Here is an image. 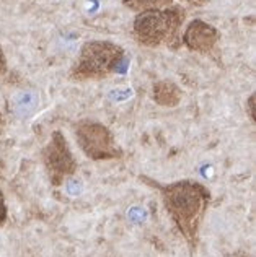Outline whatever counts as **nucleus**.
I'll return each mask as SVG.
<instances>
[{"instance_id":"9d476101","label":"nucleus","mask_w":256,"mask_h":257,"mask_svg":"<svg viewBox=\"0 0 256 257\" xmlns=\"http://www.w3.org/2000/svg\"><path fill=\"white\" fill-rule=\"evenodd\" d=\"M246 114L251 122L254 124V120H256V94L254 93H251L250 98L246 101Z\"/></svg>"},{"instance_id":"ddd939ff","label":"nucleus","mask_w":256,"mask_h":257,"mask_svg":"<svg viewBox=\"0 0 256 257\" xmlns=\"http://www.w3.org/2000/svg\"><path fill=\"white\" fill-rule=\"evenodd\" d=\"M185 2H188V4H193V5H203L206 0H185Z\"/></svg>"},{"instance_id":"7ed1b4c3","label":"nucleus","mask_w":256,"mask_h":257,"mask_svg":"<svg viewBox=\"0 0 256 257\" xmlns=\"http://www.w3.org/2000/svg\"><path fill=\"white\" fill-rule=\"evenodd\" d=\"M183 20L181 9H160L142 12L134 22V35L144 46L155 47L160 44H173Z\"/></svg>"},{"instance_id":"f257e3e1","label":"nucleus","mask_w":256,"mask_h":257,"mask_svg":"<svg viewBox=\"0 0 256 257\" xmlns=\"http://www.w3.org/2000/svg\"><path fill=\"white\" fill-rule=\"evenodd\" d=\"M152 187H157L166 213L177 225L178 231L188 242L196 247L199 241V229L206 212L211 205L212 194L203 184L194 179H181L170 184H158L150 178L140 176Z\"/></svg>"},{"instance_id":"39448f33","label":"nucleus","mask_w":256,"mask_h":257,"mask_svg":"<svg viewBox=\"0 0 256 257\" xmlns=\"http://www.w3.org/2000/svg\"><path fill=\"white\" fill-rule=\"evenodd\" d=\"M43 166L52 186H62L67 178H72L77 173V160L69 147L65 135L60 131L51 134L49 142L41 152Z\"/></svg>"},{"instance_id":"0eeeda50","label":"nucleus","mask_w":256,"mask_h":257,"mask_svg":"<svg viewBox=\"0 0 256 257\" xmlns=\"http://www.w3.org/2000/svg\"><path fill=\"white\" fill-rule=\"evenodd\" d=\"M152 98L158 106L175 107L181 101V90L177 83L170 82V80H161V82H157L153 85Z\"/></svg>"},{"instance_id":"f8f14e48","label":"nucleus","mask_w":256,"mask_h":257,"mask_svg":"<svg viewBox=\"0 0 256 257\" xmlns=\"http://www.w3.org/2000/svg\"><path fill=\"white\" fill-rule=\"evenodd\" d=\"M4 131H5V119L2 116V112H0V137H2Z\"/></svg>"},{"instance_id":"9b49d317","label":"nucleus","mask_w":256,"mask_h":257,"mask_svg":"<svg viewBox=\"0 0 256 257\" xmlns=\"http://www.w3.org/2000/svg\"><path fill=\"white\" fill-rule=\"evenodd\" d=\"M4 70H5V56H4L2 49H0V73H2Z\"/></svg>"},{"instance_id":"20e7f679","label":"nucleus","mask_w":256,"mask_h":257,"mask_svg":"<svg viewBox=\"0 0 256 257\" xmlns=\"http://www.w3.org/2000/svg\"><path fill=\"white\" fill-rule=\"evenodd\" d=\"M75 139L87 158L93 161L119 160L124 152L116 144L113 132L98 120L83 119L75 124Z\"/></svg>"},{"instance_id":"6e6552de","label":"nucleus","mask_w":256,"mask_h":257,"mask_svg":"<svg viewBox=\"0 0 256 257\" xmlns=\"http://www.w3.org/2000/svg\"><path fill=\"white\" fill-rule=\"evenodd\" d=\"M126 7L136 12H149V10H160L161 7L170 5L173 0H123Z\"/></svg>"},{"instance_id":"1a4fd4ad","label":"nucleus","mask_w":256,"mask_h":257,"mask_svg":"<svg viewBox=\"0 0 256 257\" xmlns=\"http://www.w3.org/2000/svg\"><path fill=\"white\" fill-rule=\"evenodd\" d=\"M7 220H9V207H7L5 194L2 189H0V226H4Z\"/></svg>"},{"instance_id":"f03ea898","label":"nucleus","mask_w":256,"mask_h":257,"mask_svg":"<svg viewBox=\"0 0 256 257\" xmlns=\"http://www.w3.org/2000/svg\"><path fill=\"white\" fill-rule=\"evenodd\" d=\"M123 59L124 51L119 46L108 41H90L82 47L70 75L75 80L105 78L118 72V65Z\"/></svg>"},{"instance_id":"423d86ee","label":"nucleus","mask_w":256,"mask_h":257,"mask_svg":"<svg viewBox=\"0 0 256 257\" xmlns=\"http://www.w3.org/2000/svg\"><path fill=\"white\" fill-rule=\"evenodd\" d=\"M219 41V31L206 22L194 20L185 33V44L191 51L209 52Z\"/></svg>"}]
</instances>
